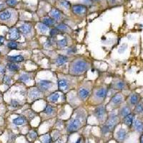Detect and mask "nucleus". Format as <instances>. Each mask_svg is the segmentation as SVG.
Wrapping results in <instances>:
<instances>
[{"mask_svg": "<svg viewBox=\"0 0 143 143\" xmlns=\"http://www.w3.org/2000/svg\"><path fill=\"white\" fill-rule=\"evenodd\" d=\"M88 68V64L86 62L80 60L75 62L72 67V72L75 74H80L84 72Z\"/></svg>", "mask_w": 143, "mask_h": 143, "instance_id": "1", "label": "nucleus"}, {"mask_svg": "<svg viewBox=\"0 0 143 143\" xmlns=\"http://www.w3.org/2000/svg\"><path fill=\"white\" fill-rule=\"evenodd\" d=\"M80 124H81V122H80V119L75 118V119L72 120L69 122V124L68 125L67 131L69 132H75L79 128V127L80 126Z\"/></svg>", "mask_w": 143, "mask_h": 143, "instance_id": "2", "label": "nucleus"}, {"mask_svg": "<svg viewBox=\"0 0 143 143\" xmlns=\"http://www.w3.org/2000/svg\"><path fill=\"white\" fill-rule=\"evenodd\" d=\"M86 9H87V7L81 4L74 5L72 7V12L76 15H80V14L84 13L86 12Z\"/></svg>", "mask_w": 143, "mask_h": 143, "instance_id": "3", "label": "nucleus"}, {"mask_svg": "<svg viewBox=\"0 0 143 143\" xmlns=\"http://www.w3.org/2000/svg\"><path fill=\"white\" fill-rule=\"evenodd\" d=\"M9 37L12 40H16L19 37V30L17 28H12L9 32Z\"/></svg>", "mask_w": 143, "mask_h": 143, "instance_id": "4", "label": "nucleus"}, {"mask_svg": "<svg viewBox=\"0 0 143 143\" xmlns=\"http://www.w3.org/2000/svg\"><path fill=\"white\" fill-rule=\"evenodd\" d=\"M39 84V87L42 90H47L48 89L51 87L52 82L49 80H41Z\"/></svg>", "mask_w": 143, "mask_h": 143, "instance_id": "5", "label": "nucleus"}, {"mask_svg": "<svg viewBox=\"0 0 143 143\" xmlns=\"http://www.w3.org/2000/svg\"><path fill=\"white\" fill-rule=\"evenodd\" d=\"M117 121H118V119H117V116H112L110 117V119L108 120L107 124V127H109L110 130L112 129L114 127V126L116 125V124L117 122Z\"/></svg>", "mask_w": 143, "mask_h": 143, "instance_id": "6", "label": "nucleus"}, {"mask_svg": "<svg viewBox=\"0 0 143 143\" xmlns=\"http://www.w3.org/2000/svg\"><path fill=\"white\" fill-rule=\"evenodd\" d=\"M126 135H127L126 131H125L124 129H122V128H121V129L117 132V137L118 140L120 141V142H122V141L125 139Z\"/></svg>", "mask_w": 143, "mask_h": 143, "instance_id": "7", "label": "nucleus"}, {"mask_svg": "<svg viewBox=\"0 0 143 143\" xmlns=\"http://www.w3.org/2000/svg\"><path fill=\"white\" fill-rule=\"evenodd\" d=\"M58 87L59 89L62 91L67 90L68 89V82L65 80H60L58 81Z\"/></svg>", "mask_w": 143, "mask_h": 143, "instance_id": "8", "label": "nucleus"}, {"mask_svg": "<svg viewBox=\"0 0 143 143\" xmlns=\"http://www.w3.org/2000/svg\"><path fill=\"white\" fill-rule=\"evenodd\" d=\"M95 113L99 120H102L105 114V108L103 107H99L95 110Z\"/></svg>", "mask_w": 143, "mask_h": 143, "instance_id": "9", "label": "nucleus"}, {"mask_svg": "<svg viewBox=\"0 0 143 143\" xmlns=\"http://www.w3.org/2000/svg\"><path fill=\"white\" fill-rule=\"evenodd\" d=\"M21 32H22L23 34H27L31 32V30H32V27L30 25V24H23L22 25L19 29Z\"/></svg>", "mask_w": 143, "mask_h": 143, "instance_id": "10", "label": "nucleus"}, {"mask_svg": "<svg viewBox=\"0 0 143 143\" xmlns=\"http://www.w3.org/2000/svg\"><path fill=\"white\" fill-rule=\"evenodd\" d=\"M25 122H26V119L24 117H19L13 120V124L17 126L22 125Z\"/></svg>", "mask_w": 143, "mask_h": 143, "instance_id": "11", "label": "nucleus"}, {"mask_svg": "<svg viewBox=\"0 0 143 143\" xmlns=\"http://www.w3.org/2000/svg\"><path fill=\"white\" fill-rule=\"evenodd\" d=\"M12 16V14L8 10H4L0 12V19L1 20H7Z\"/></svg>", "mask_w": 143, "mask_h": 143, "instance_id": "12", "label": "nucleus"}, {"mask_svg": "<svg viewBox=\"0 0 143 143\" xmlns=\"http://www.w3.org/2000/svg\"><path fill=\"white\" fill-rule=\"evenodd\" d=\"M67 58L66 56H64V55H59L57 58V60H56L57 64L60 66L63 65L64 64L67 62Z\"/></svg>", "mask_w": 143, "mask_h": 143, "instance_id": "13", "label": "nucleus"}, {"mask_svg": "<svg viewBox=\"0 0 143 143\" xmlns=\"http://www.w3.org/2000/svg\"><path fill=\"white\" fill-rule=\"evenodd\" d=\"M107 93V89L102 88V89H100L96 92V96L99 98H104L106 96Z\"/></svg>", "mask_w": 143, "mask_h": 143, "instance_id": "14", "label": "nucleus"}, {"mask_svg": "<svg viewBox=\"0 0 143 143\" xmlns=\"http://www.w3.org/2000/svg\"><path fill=\"white\" fill-rule=\"evenodd\" d=\"M124 122L125 124L127 126H131L132 122H133V115L129 114L127 116L125 117V120H124Z\"/></svg>", "mask_w": 143, "mask_h": 143, "instance_id": "15", "label": "nucleus"}, {"mask_svg": "<svg viewBox=\"0 0 143 143\" xmlns=\"http://www.w3.org/2000/svg\"><path fill=\"white\" fill-rule=\"evenodd\" d=\"M134 125H135V129L140 132H142L143 131V123L140 121V120H136L134 123Z\"/></svg>", "mask_w": 143, "mask_h": 143, "instance_id": "16", "label": "nucleus"}, {"mask_svg": "<svg viewBox=\"0 0 143 143\" xmlns=\"http://www.w3.org/2000/svg\"><path fill=\"white\" fill-rule=\"evenodd\" d=\"M51 16H52L54 19H59L61 17V13H60V12L59 10L53 9L51 11Z\"/></svg>", "mask_w": 143, "mask_h": 143, "instance_id": "17", "label": "nucleus"}, {"mask_svg": "<svg viewBox=\"0 0 143 143\" xmlns=\"http://www.w3.org/2000/svg\"><path fill=\"white\" fill-rule=\"evenodd\" d=\"M122 97L119 94L114 95L112 99V102H113L115 105L120 104V102H122Z\"/></svg>", "mask_w": 143, "mask_h": 143, "instance_id": "18", "label": "nucleus"}, {"mask_svg": "<svg viewBox=\"0 0 143 143\" xmlns=\"http://www.w3.org/2000/svg\"><path fill=\"white\" fill-rule=\"evenodd\" d=\"M10 61L12 62H21L24 61V57L21 55H17V56H13L9 57Z\"/></svg>", "mask_w": 143, "mask_h": 143, "instance_id": "19", "label": "nucleus"}, {"mask_svg": "<svg viewBox=\"0 0 143 143\" xmlns=\"http://www.w3.org/2000/svg\"><path fill=\"white\" fill-rule=\"evenodd\" d=\"M89 95V91L86 89H81L79 91V96L82 99H85Z\"/></svg>", "mask_w": 143, "mask_h": 143, "instance_id": "20", "label": "nucleus"}, {"mask_svg": "<svg viewBox=\"0 0 143 143\" xmlns=\"http://www.w3.org/2000/svg\"><path fill=\"white\" fill-rule=\"evenodd\" d=\"M30 96L31 97L32 99H34L38 98V97L40 96V92H39L38 90H32V91L30 92Z\"/></svg>", "mask_w": 143, "mask_h": 143, "instance_id": "21", "label": "nucleus"}, {"mask_svg": "<svg viewBox=\"0 0 143 143\" xmlns=\"http://www.w3.org/2000/svg\"><path fill=\"white\" fill-rule=\"evenodd\" d=\"M59 97H60V95H59L58 93L55 92V93L52 94L49 97V99L51 102H56V101H57V100H58Z\"/></svg>", "mask_w": 143, "mask_h": 143, "instance_id": "22", "label": "nucleus"}, {"mask_svg": "<svg viewBox=\"0 0 143 143\" xmlns=\"http://www.w3.org/2000/svg\"><path fill=\"white\" fill-rule=\"evenodd\" d=\"M138 101H139V97L137 95L134 94L130 97V102L132 105H136L138 102Z\"/></svg>", "mask_w": 143, "mask_h": 143, "instance_id": "23", "label": "nucleus"}, {"mask_svg": "<svg viewBox=\"0 0 143 143\" xmlns=\"http://www.w3.org/2000/svg\"><path fill=\"white\" fill-rule=\"evenodd\" d=\"M7 67L11 71H17L19 69V67L15 63L7 64Z\"/></svg>", "mask_w": 143, "mask_h": 143, "instance_id": "24", "label": "nucleus"}, {"mask_svg": "<svg viewBox=\"0 0 143 143\" xmlns=\"http://www.w3.org/2000/svg\"><path fill=\"white\" fill-rule=\"evenodd\" d=\"M43 23H44L45 24L49 26V25L53 24L54 23V20H53L52 19H51V18H49V17H45V18L43 19Z\"/></svg>", "mask_w": 143, "mask_h": 143, "instance_id": "25", "label": "nucleus"}, {"mask_svg": "<svg viewBox=\"0 0 143 143\" xmlns=\"http://www.w3.org/2000/svg\"><path fill=\"white\" fill-rule=\"evenodd\" d=\"M41 141L43 143H51L52 140H51V137H49V135H45L41 137Z\"/></svg>", "mask_w": 143, "mask_h": 143, "instance_id": "26", "label": "nucleus"}, {"mask_svg": "<svg viewBox=\"0 0 143 143\" xmlns=\"http://www.w3.org/2000/svg\"><path fill=\"white\" fill-rule=\"evenodd\" d=\"M38 28L40 30V32H46L48 30V26L46 25V24H45L44 23L43 24H39Z\"/></svg>", "mask_w": 143, "mask_h": 143, "instance_id": "27", "label": "nucleus"}, {"mask_svg": "<svg viewBox=\"0 0 143 143\" xmlns=\"http://www.w3.org/2000/svg\"><path fill=\"white\" fill-rule=\"evenodd\" d=\"M130 114V110L129 109V107H123L121 110V115L123 116V117H126L128 114Z\"/></svg>", "mask_w": 143, "mask_h": 143, "instance_id": "28", "label": "nucleus"}, {"mask_svg": "<svg viewBox=\"0 0 143 143\" xmlns=\"http://www.w3.org/2000/svg\"><path fill=\"white\" fill-rule=\"evenodd\" d=\"M67 42L66 39H61L58 42V45L60 47H64L67 46Z\"/></svg>", "mask_w": 143, "mask_h": 143, "instance_id": "29", "label": "nucleus"}, {"mask_svg": "<svg viewBox=\"0 0 143 143\" xmlns=\"http://www.w3.org/2000/svg\"><path fill=\"white\" fill-rule=\"evenodd\" d=\"M7 46H8V47L12 49H16V48H17V44H16V42L12 41V42H9L8 43Z\"/></svg>", "mask_w": 143, "mask_h": 143, "instance_id": "30", "label": "nucleus"}, {"mask_svg": "<svg viewBox=\"0 0 143 143\" xmlns=\"http://www.w3.org/2000/svg\"><path fill=\"white\" fill-rule=\"evenodd\" d=\"M52 112H53V109H52V106H50V105H47V107H45V110H44V112H45V114H52Z\"/></svg>", "mask_w": 143, "mask_h": 143, "instance_id": "31", "label": "nucleus"}, {"mask_svg": "<svg viewBox=\"0 0 143 143\" xmlns=\"http://www.w3.org/2000/svg\"><path fill=\"white\" fill-rule=\"evenodd\" d=\"M7 4L9 7H15L17 4V1L16 0H7Z\"/></svg>", "mask_w": 143, "mask_h": 143, "instance_id": "32", "label": "nucleus"}, {"mask_svg": "<svg viewBox=\"0 0 143 143\" xmlns=\"http://www.w3.org/2000/svg\"><path fill=\"white\" fill-rule=\"evenodd\" d=\"M30 79V77L27 75H22L19 77V80L22 81V82H27V81H28Z\"/></svg>", "mask_w": 143, "mask_h": 143, "instance_id": "33", "label": "nucleus"}, {"mask_svg": "<svg viewBox=\"0 0 143 143\" xmlns=\"http://www.w3.org/2000/svg\"><path fill=\"white\" fill-rule=\"evenodd\" d=\"M60 4H61L62 7H64L67 8V9L69 8V7H70L69 3L68 1H62L60 2Z\"/></svg>", "mask_w": 143, "mask_h": 143, "instance_id": "34", "label": "nucleus"}, {"mask_svg": "<svg viewBox=\"0 0 143 143\" xmlns=\"http://www.w3.org/2000/svg\"><path fill=\"white\" fill-rule=\"evenodd\" d=\"M3 82H4V84H8V85H9V84L11 83V79H10V77H8V76H5V77H4Z\"/></svg>", "mask_w": 143, "mask_h": 143, "instance_id": "35", "label": "nucleus"}, {"mask_svg": "<svg viewBox=\"0 0 143 143\" xmlns=\"http://www.w3.org/2000/svg\"><path fill=\"white\" fill-rule=\"evenodd\" d=\"M127 47V45L126 44H123L122 46H121V47L120 48V49H119V53H123L125 50H126V49Z\"/></svg>", "mask_w": 143, "mask_h": 143, "instance_id": "36", "label": "nucleus"}, {"mask_svg": "<svg viewBox=\"0 0 143 143\" xmlns=\"http://www.w3.org/2000/svg\"><path fill=\"white\" fill-rule=\"evenodd\" d=\"M109 131H110V129L107 127V125H105L102 129V134H105V135L107 134Z\"/></svg>", "mask_w": 143, "mask_h": 143, "instance_id": "37", "label": "nucleus"}, {"mask_svg": "<svg viewBox=\"0 0 143 143\" xmlns=\"http://www.w3.org/2000/svg\"><path fill=\"white\" fill-rule=\"evenodd\" d=\"M143 111V105L142 104H139L136 107V112H142Z\"/></svg>", "mask_w": 143, "mask_h": 143, "instance_id": "38", "label": "nucleus"}, {"mask_svg": "<svg viewBox=\"0 0 143 143\" xmlns=\"http://www.w3.org/2000/svg\"><path fill=\"white\" fill-rule=\"evenodd\" d=\"M67 28V25H65L64 24H61L58 25V27H57V29L60 30H66Z\"/></svg>", "mask_w": 143, "mask_h": 143, "instance_id": "39", "label": "nucleus"}, {"mask_svg": "<svg viewBox=\"0 0 143 143\" xmlns=\"http://www.w3.org/2000/svg\"><path fill=\"white\" fill-rule=\"evenodd\" d=\"M124 87H125V84H124L123 82H119V83H117V87L119 90L123 89Z\"/></svg>", "mask_w": 143, "mask_h": 143, "instance_id": "40", "label": "nucleus"}, {"mask_svg": "<svg viewBox=\"0 0 143 143\" xmlns=\"http://www.w3.org/2000/svg\"><path fill=\"white\" fill-rule=\"evenodd\" d=\"M58 34V31H57L56 29H53V30H52L51 32H50V35H51V36H54V35H56V34Z\"/></svg>", "mask_w": 143, "mask_h": 143, "instance_id": "41", "label": "nucleus"}, {"mask_svg": "<svg viewBox=\"0 0 143 143\" xmlns=\"http://www.w3.org/2000/svg\"><path fill=\"white\" fill-rule=\"evenodd\" d=\"M30 137L32 138V139H35V138H37V133L35 132H30Z\"/></svg>", "mask_w": 143, "mask_h": 143, "instance_id": "42", "label": "nucleus"}, {"mask_svg": "<svg viewBox=\"0 0 143 143\" xmlns=\"http://www.w3.org/2000/svg\"><path fill=\"white\" fill-rule=\"evenodd\" d=\"M11 103H12V105L13 107H17V106L19 105L18 102L16 101V100H12Z\"/></svg>", "mask_w": 143, "mask_h": 143, "instance_id": "43", "label": "nucleus"}, {"mask_svg": "<svg viewBox=\"0 0 143 143\" xmlns=\"http://www.w3.org/2000/svg\"><path fill=\"white\" fill-rule=\"evenodd\" d=\"M4 72H5V69L3 67L0 66V73L3 74V73H4Z\"/></svg>", "mask_w": 143, "mask_h": 143, "instance_id": "44", "label": "nucleus"}, {"mask_svg": "<svg viewBox=\"0 0 143 143\" xmlns=\"http://www.w3.org/2000/svg\"><path fill=\"white\" fill-rule=\"evenodd\" d=\"M4 37H1V36H0V44H2V43L4 42Z\"/></svg>", "mask_w": 143, "mask_h": 143, "instance_id": "45", "label": "nucleus"}, {"mask_svg": "<svg viewBox=\"0 0 143 143\" xmlns=\"http://www.w3.org/2000/svg\"><path fill=\"white\" fill-rule=\"evenodd\" d=\"M81 141H82V138H79L75 143H81Z\"/></svg>", "mask_w": 143, "mask_h": 143, "instance_id": "46", "label": "nucleus"}, {"mask_svg": "<svg viewBox=\"0 0 143 143\" xmlns=\"http://www.w3.org/2000/svg\"><path fill=\"white\" fill-rule=\"evenodd\" d=\"M141 143H143V135L142 136V137H141Z\"/></svg>", "mask_w": 143, "mask_h": 143, "instance_id": "47", "label": "nucleus"}, {"mask_svg": "<svg viewBox=\"0 0 143 143\" xmlns=\"http://www.w3.org/2000/svg\"><path fill=\"white\" fill-rule=\"evenodd\" d=\"M2 7H3V5H2V4H0V9H1V8Z\"/></svg>", "mask_w": 143, "mask_h": 143, "instance_id": "48", "label": "nucleus"}]
</instances>
